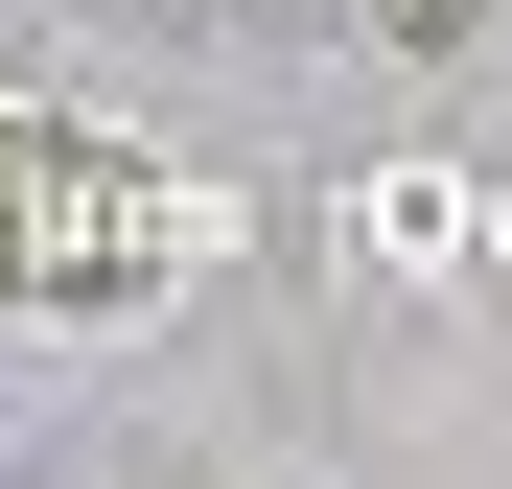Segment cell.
<instances>
[{"label":"cell","instance_id":"6da1fadb","mask_svg":"<svg viewBox=\"0 0 512 489\" xmlns=\"http://www.w3.org/2000/svg\"><path fill=\"white\" fill-rule=\"evenodd\" d=\"M140 257H163L140 163L94 117H24V94H0V303H117Z\"/></svg>","mask_w":512,"mask_h":489}]
</instances>
